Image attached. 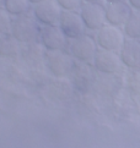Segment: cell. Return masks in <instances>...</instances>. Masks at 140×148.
<instances>
[{"mask_svg":"<svg viewBox=\"0 0 140 148\" xmlns=\"http://www.w3.org/2000/svg\"><path fill=\"white\" fill-rule=\"evenodd\" d=\"M41 23L36 20L33 15L25 14L12 18L11 34L20 43L30 44L40 39L41 36Z\"/></svg>","mask_w":140,"mask_h":148,"instance_id":"6da1fadb","label":"cell"},{"mask_svg":"<svg viewBox=\"0 0 140 148\" xmlns=\"http://www.w3.org/2000/svg\"><path fill=\"white\" fill-rule=\"evenodd\" d=\"M125 38L127 37L123 28L116 27V26L108 23H106L103 27L100 28L97 31V34H96V42L98 44V48L117 53L121 51Z\"/></svg>","mask_w":140,"mask_h":148,"instance_id":"7a4b0ae2","label":"cell"},{"mask_svg":"<svg viewBox=\"0 0 140 148\" xmlns=\"http://www.w3.org/2000/svg\"><path fill=\"white\" fill-rule=\"evenodd\" d=\"M70 50L71 54L76 60L84 64H91L95 60V56L97 54L98 44L96 39L87 34H82L75 39H71Z\"/></svg>","mask_w":140,"mask_h":148,"instance_id":"3957f363","label":"cell"},{"mask_svg":"<svg viewBox=\"0 0 140 148\" xmlns=\"http://www.w3.org/2000/svg\"><path fill=\"white\" fill-rule=\"evenodd\" d=\"M46 65L55 77H67L74 69V61L69 54L63 50H47Z\"/></svg>","mask_w":140,"mask_h":148,"instance_id":"277c9868","label":"cell"},{"mask_svg":"<svg viewBox=\"0 0 140 148\" xmlns=\"http://www.w3.org/2000/svg\"><path fill=\"white\" fill-rule=\"evenodd\" d=\"M79 12L86 28L90 31H98L107 23L106 6L101 3H84Z\"/></svg>","mask_w":140,"mask_h":148,"instance_id":"5b68a950","label":"cell"},{"mask_svg":"<svg viewBox=\"0 0 140 148\" xmlns=\"http://www.w3.org/2000/svg\"><path fill=\"white\" fill-rule=\"evenodd\" d=\"M63 10L57 0H44L33 5L32 15L42 26H55L59 23Z\"/></svg>","mask_w":140,"mask_h":148,"instance_id":"8992f818","label":"cell"},{"mask_svg":"<svg viewBox=\"0 0 140 148\" xmlns=\"http://www.w3.org/2000/svg\"><path fill=\"white\" fill-rule=\"evenodd\" d=\"M58 26L67 36L68 39H75L85 34L86 26L81 18V15L78 11H65L63 10Z\"/></svg>","mask_w":140,"mask_h":148,"instance_id":"52a82bcc","label":"cell"},{"mask_svg":"<svg viewBox=\"0 0 140 148\" xmlns=\"http://www.w3.org/2000/svg\"><path fill=\"white\" fill-rule=\"evenodd\" d=\"M122 65L119 53L98 48L94 60V66L98 72L103 75H114L121 70Z\"/></svg>","mask_w":140,"mask_h":148,"instance_id":"ba28073f","label":"cell"},{"mask_svg":"<svg viewBox=\"0 0 140 148\" xmlns=\"http://www.w3.org/2000/svg\"><path fill=\"white\" fill-rule=\"evenodd\" d=\"M67 36L58 25L43 26L40 40L46 50H63L67 45Z\"/></svg>","mask_w":140,"mask_h":148,"instance_id":"9c48e42d","label":"cell"},{"mask_svg":"<svg viewBox=\"0 0 140 148\" xmlns=\"http://www.w3.org/2000/svg\"><path fill=\"white\" fill-rule=\"evenodd\" d=\"M133 11L128 1L122 3H107L106 5V21L108 25L116 27H124L125 22Z\"/></svg>","mask_w":140,"mask_h":148,"instance_id":"30bf717a","label":"cell"},{"mask_svg":"<svg viewBox=\"0 0 140 148\" xmlns=\"http://www.w3.org/2000/svg\"><path fill=\"white\" fill-rule=\"evenodd\" d=\"M122 64L130 70H140V39L125 38L119 51Z\"/></svg>","mask_w":140,"mask_h":148,"instance_id":"8fae6325","label":"cell"},{"mask_svg":"<svg viewBox=\"0 0 140 148\" xmlns=\"http://www.w3.org/2000/svg\"><path fill=\"white\" fill-rule=\"evenodd\" d=\"M74 92L73 84L65 77H57L49 83V93L57 100H68Z\"/></svg>","mask_w":140,"mask_h":148,"instance_id":"7c38bea8","label":"cell"},{"mask_svg":"<svg viewBox=\"0 0 140 148\" xmlns=\"http://www.w3.org/2000/svg\"><path fill=\"white\" fill-rule=\"evenodd\" d=\"M20 42L11 33L0 34V55L12 58L19 54Z\"/></svg>","mask_w":140,"mask_h":148,"instance_id":"4fadbf2b","label":"cell"},{"mask_svg":"<svg viewBox=\"0 0 140 148\" xmlns=\"http://www.w3.org/2000/svg\"><path fill=\"white\" fill-rule=\"evenodd\" d=\"M123 31L128 38L140 39V10H133Z\"/></svg>","mask_w":140,"mask_h":148,"instance_id":"5bb4252c","label":"cell"},{"mask_svg":"<svg viewBox=\"0 0 140 148\" xmlns=\"http://www.w3.org/2000/svg\"><path fill=\"white\" fill-rule=\"evenodd\" d=\"M31 1L30 0H5L4 8L11 15L12 17H17L21 15L28 14L31 10Z\"/></svg>","mask_w":140,"mask_h":148,"instance_id":"9a60e30c","label":"cell"},{"mask_svg":"<svg viewBox=\"0 0 140 148\" xmlns=\"http://www.w3.org/2000/svg\"><path fill=\"white\" fill-rule=\"evenodd\" d=\"M86 67L87 66H81V69H79V71L75 73V87L81 92L87 91L92 82V73Z\"/></svg>","mask_w":140,"mask_h":148,"instance_id":"2e32d148","label":"cell"},{"mask_svg":"<svg viewBox=\"0 0 140 148\" xmlns=\"http://www.w3.org/2000/svg\"><path fill=\"white\" fill-rule=\"evenodd\" d=\"M127 87L133 94L140 96V70H130L129 69L127 76Z\"/></svg>","mask_w":140,"mask_h":148,"instance_id":"e0dca14e","label":"cell"},{"mask_svg":"<svg viewBox=\"0 0 140 148\" xmlns=\"http://www.w3.org/2000/svg\"><path fill=\"white\" fill-rule=\"evenodd\" d=\"M12 16L10 15L5 8H0V34L11 33Z\"/></svg>","mask_w":140,"mask_h":148,"instance_id":"ac0fdd59","label":"cell"},{"mask_svg":"<svg viewBox=\"0 0 140 148\" xmlns=\"http://www.w3.org/2000/svg\"><path fill=\"white\" fill-rule=\"evenodd\" d=\"M58 5L62 10L65 11H78L84 4V0H57Z\"/></svg>","mask_w":140,"mask_h":148,"instance_id":"d6986e66","label":"cell"},{"mask_svg":"<svg viewBox=\"0 0 140 148\" xmlns=\"http://www.w3.org/2000/svg\"><path fill=\"white\" fill-rule=\"evenodd\" d=\"M128 4L133 10H140V0H128Z\"/></svg>","mask_w":140,"mask_h":148,"instance_id":"ffe728a7","label":"cell"},{"mask_svg":"<svg viewBox=\"0 0 140 148\" xmlns=\"http://www.w3.org/2000/svg\"><path fill=\"white\" fill-rule=\"evenodd\" d=\"M105 1V0H84V3H101Z\"/></svg>","mask_w":140,"mask_h":148,"instance_id":"44dd1931","label":"cell"},{"mask_svg":"<svg viewBox=\"0 0 140 148\" xmlns=\"http://www.w3.org/2000/svg\"><path fill=\"white\" fill-rule=\"evenodd\" d=\"M106 3H122V1H128V0H105Z\"/></svg>","mask_w":140,"mask_h":148,"instance_id":"7402d4cb","label":"cell"},{"mask_svg":"<svg viewBox=\"0 0 140 148\" xmlns=\"http://www.w3.org/2000/svg\"><path fill=\"white\" fill-rule=\"evenodd\" d=\"M30 1H31V4H32V5H36V4L41 3V1H44V0H30Z\"/></svg>","mask_w":140,"mask_h":148,"instance_id":"603a6c76","label":"cell"},{"mask_svg":"<svg viewBox=\"0 0 140 148\" xmlns=\"http://www.w3.org/2000/svg\"><path fill=\"white\" fill-rule=\"evenodd\" d=\"M4 1H5V0H0V8L4 6Z\"/></svg>","mask_w":140,"mask_h":148,"instance_id":"cb8c5ba5","label":"cell"}]
</instances>
